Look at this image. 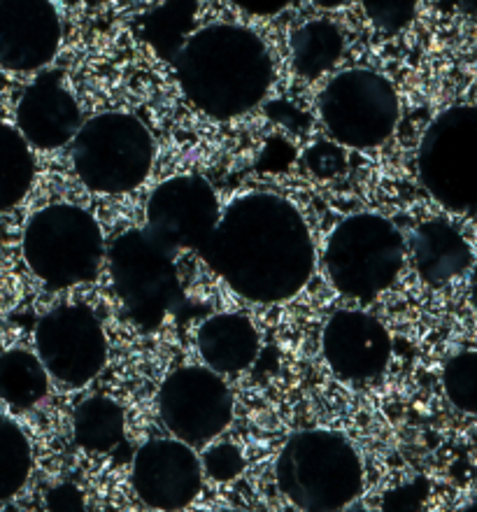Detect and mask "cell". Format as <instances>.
I'll return each instance as SVG.
<instances>
[{
	"instance_id": "10",
	"label": "cell",
	"mask_w": 477,
	"mask_h": 512,
	"mask_svg": "<svg viewBox=\"0 0 477 512\" xmlns=\"http://www.w3.org/2000/svg\"><path fill=\"white\" fill-rule=\"evenodd\" d=\"M35 354L56 382L68 389H82L103 371L108 338L94 310L66 303L40 317L35 326Z\"/></svg>"
},
{
	"instance_id": "19",
	"label": "cell",
	"mask_w": 477,
	"mask_h": 512,
	"mask_svg": "<svg viewBox=\"0 0 477 512\" xmlns=\"http://www.w3.org/2000/svg\"><path fill=\"white\" fill-rule=\"evenodd\" d=\"M291 66L305 80H317L338 66L345 52V38L331 21L315 19L296 28L289 42Z\"/></svg>"
},
{
	"instance_id": "30",
	"label": "cell",
	"mask_w": 477,
	"mask_h": 512,
	"mask_svg": "<svg viewBox=\"0 0 477 512\" xmlns=\"http://www.w3.org/2000/svg\"><path fill=\"white\" fill-rule=\"evenodd\" d=\"M231 3L254 17H275L284 7H289L291 0H231Z\"/></svg>"
},
{
	"instance_id": "36",
	"label": "cell",
	"mask_w": 477,
	"mask_h": 512,
	"mask_svg": "<svg viewBox=\"0 0 477 512\" xmlns=\"http://www.w3.org/2000/svg\"><path fill=\"white\" fill-rule=\"evenodd\" d=\"M215 512H242V510H236V508H222V510H215Z\"/></svg>"
},
{
	"instance_id": "18",
	"label": "cell",
	"mask_w": 477,
	"mask_h": 512,
	"mask_svg": "<svg viewBox=\"0 0 477 512\" xmlns=\"http://www.w3.org/2000/svg\"><path fill=\"white\" fill-rule=\"evenodd\" d=\"M412 261L426 284L440 287L464 275L473 263V250L466 238L443 219L417 226L410 240Z\"/></svg>"
},
{
	"instance_id": "27",
	"label": "cell",
	"mask_w": 477,
	"mask_h": 512,
	"mask_svg": "<svg viewBox=\"0 0 477 512\" xmlns=\"http://www.w3.org/2000/svg\"><path fill=\"white\" fill-rule=\"evenodd\" d=\"M426 499H429V480L415 478L389 489L382 496L380 512H422Z\"/></svg>"
},
{
	"instance_id": "28",
	"label": "cell",
	"mask_w": 477,
	"mask_h": 512,
	"mask_svg": "<svg viewBox=\"0 0 477 512\" xmlns=\"http://www.w3.org/2000/svg\"><path fill=\"white\" fill-rule=\"evenodd\" d=\"M305 161H308V166L322 177L338 175L340 170L345 168L343 152H340L336 145H331V142H319L317 147H312Z\"/></svg>"
},
{
	"instance_id": "25",
	"label": "cell",
	"mask_w": 477,
	"mask_h": 512,
	"mask_svg": "<svg viewBox=\"0 0 477 512\" xmlns=\"http://www.w3.org/2000/svg\"><path fill=\"white\" fill-rule=\"evenodd\" d=\"M203 473L212 482H233L245 471V454L233 443H215L203 454Z\"/></svg>"
},
{
	"instance_id": "9",
	"label": "cell",
	"mask_w": 477,
	"mask_h": 512,
	"mask_svg": "<svg viewBox=\"0 0 477 512\" xmlns=\"http://www.w3.org/2000/svg\"><path fill=\"white\" fill-rule=\"evenodd\" d=\"M319 115L338 145L373 149L391 138L401 117V103L387 77L354 68L326 84L319 96Z\"/></svg>"
},
{
	"instance_id": "6",
	"label": "cell",
	"mask_w": 477,
	"mask_h": 512,
	"mask_svg": "<svg viewBox=\"0 0 477 512\" xmlns=\"http://www.w3.org/2000/svg\"><path fill=\"white\" fill-rule=\"evenodd\" d=\"M175 252L147 229L124 231L110 247V275L126 315L154 331L184 303Z\"/></svg>"
},
{
	"instance_id": "13",
	"label": "cell",
	"mask_w": 477,
	"mask_h": 512,
	"mask_svg": "<svg viewBox=\"0 0 477 512\" xmlns=\"http://www.w3.org/2000/svg\"><path fill=\"white\" fill-rule=\"evenodd\" d=\"M203 461L177 438H156L133 459V489L140 503L159 512L189 508L203 489Z\"/></svg>"
},
{
	"instance_id": "22",
	"label": "cell",
	"mask_w": 477,
	"mask_h": 512,
	"mask_svg": "<svg viewBox=\"0 0 477 512\" xmlns=\"http://www.w3.org/2000/svg\"><path fill=\"white\" fill-rule=\"evenodd\" d=\"M35 180L33 147L17 126L0 122V212L24 201Z\"/></svg>"
},
{
	"instance_id": "20",
	"label": "cell",
	"mask_w": 477,
	"mask_h": 512,
	"mask_svg": "<svg viewBox=\"0 0 477 512\" xmlns=\"http://www.w3.org/2000/svg\"><path fill=\"white\" fill-rule=\"evenodd\" d=\"M45 364L31 350L12 347L0 354V401L14 410H31L49 391Z\"/></svg>"
},
{
	"instance_id": "24",
	"label": "cell",
	"mask_w": 477,
	"mask_h": 512,
	"mask_svg": "<svg viewBox=\"0 0 477 512\" xmlns=\"http://www.w3.org/2000/svg\"><path fill=\"white\" fill-rule=\"evenodd\" d=\"M443 387L454 408L477 415V350L459 352L447 361Z\"/></svg>"
},
{
	"instance_id": "17",
	"label": "cell",
	"mask_w": 477,
	"mask_h": 512,
	"mask_svg": "<svg viewBox=\"0 0 477 512\" xmlns=\"http://www.w3.org/2000/svg\"><path fill=\"white\" fill-rule=\"evenodd\" d=\"M196 345L205 366L219 375H236L247 371L259 357L261 336L252 319L238 312H222L201 324Z\"/></svg>"
},
{
	"instance_id": "11",
	"label": "cell",
	"mask_w": 477,
	"mask_h": 512,
	"mask_svg": "<svg viewBox=\"0 0 477 512\" xmlns=\"http://www.w3.org/2000/svg\"><path fill=\"white\" fill-rule=\"evenodd\" d=\"M159 417L173 438L191 447L205 445L231 424L233 394L212 368H177L159 389Z\"/></svg>"
},
{
	"instance_id": "23",
	"label": "cell",
	"mask_w": 477,
	"mask_h": 512,
	"mask_svg": "<svg viewBox=\"0 0 477 512\" xmlns=\"http://www.w3.org/2000/svg\"><path fill=\"white\" fill-rule=\"evenodd\" d=\"M33 471L28 436L10 417L0 415V503L14 499L26 487Z\"/></svg>"
},
{
	"instance_id": "5",
	"label": "cell",
	"mask_w": 477,
	"mask_h": 512,
	"mask_svg": "<svg viewBox=\"0 0 477 512\" xmlns=\"http://www.w3.org/2000/svg\"><path fill=\"white\" fill-rule=\"evenodd\" d=\"M405 240L382 215H352L331 231L324 268L333 289L347 298L370 301L401 275Z\"/></svg>"
},
{
	"instance_id": "12",
	"label": "cell",
	"mask_w": 477,
	"mask_h": 512,
	"mask_svg": "<svg viewBox=\"0 0 477 512\" xmlns=\"http://www.w3.org/2000/svg\"><path fill=\"white\" fill-rule=\"evenodd\" d=\"M219 219L222 210L212 184L201 175H177L149 196L145 229L170 252L201 254Z\"/></svg>"
},
{
	"instance_id": "15",
	"label": "cell",
	"mask_w": 477,
	"mask_h": 512,
	"mask_svg": "<svg viewBox=\"0 0 477 512\" xmlns=\"http://www.w3.org/2000/svg\"><path fill=\"white\" fill-rule=\"evenodd\" d=\"M322 352L338 378L366 382L384 373L391 336L380 319L361 310H340L324 326Z\"/></svg>"
},
{
	"instance_id": "34",
	"label": "cell",
	"mask_w": 477,
	"mask_h": 512,
	"mask_svg": "<svg viewBox=\"0 0 477 512\" xmlns=\"http://www.w3.org/2000/svg\"><path fill=\"white\" fill-rule=\"evenodd\" d=\"M343 512H375V510H368V508H363V506H350V508H345Z\"/></svg>"
},
{
	"instance_id": "37",
	"label": "cell",
	"mask_w": 477,
	"mask_h": 512,
	"mask_svg": "<svg viewBox=\"0 0 477 512\" xmlns=\"http://www.w3.org/2000/svg\"><path fill=\"white\" fill-rule=\"evenodd\" d=\"M7 512H12V510H7Z\"/></svg>"
},
{
	"instance_id": "32",
	"label": "cell",
	"mask_w": 477,
	"mask_h": 512,
	"mask_svg": "<svg viewBox=\"0 0 477 512\" xmlns=\"http://www.w3.org/2000/svg\"><path fill=\"white\" fill-rule=\"evenodd\" d=\"M461 12H477V0H452Z\"/></svg>"
},
{
	"instance_id": "31",
	"label": "cell",
	"mask_w": 477,
	"mask_h": 512,
	"mask_svg": "<svg viewBox=\"0 0 477 512\" xmlns=\"http://www.w3.org/2000/svg\"><path fill=\"white\" fill-rule=\"evenodd\" d=\"M310 3H315L317 7H324V10H336V7H343L345 3H350V0H310Z\"/></svg>"
},
{
	"instance_id": "8",
	"label": "cell",
	"mask_w": 477,
	"mask_h": 512,
	"mask_svg": "<svg viewBox=\"0 0 477 512\" xmlns=\"http://www.w3.org/2000/svg\"><path fill=\"white\" fill-rule=\"evenodd\" d=\"M417 175L445 210L477 215V105H457L433 119L419 142Z\"/></svg>"
},
{
	"instance_id": "2",
	"label": "cell",
	"mask_w": 477,
	"mask_h": 512,
	"mask_svg": "<svg viewBox=\"0 0 477 512\" xmlns=\"http://www.w3.org/2000/svg\"><path fill=\"white\" fill-rule=\"evenodd\" d=\"M184 96L215 119H233L256 108L273 84V59L254 31L212 24L191 35L175 56Z\"/></svg>"
},
{
	"instance_id": "26",
	"label": "cell",
	"mask_w": 477,
	"mask_h": 512,
	"mask_svg": "<svg viewBox=\"0 0 477 512\" xmlns=\"http://www.w3.org/2000/svg\"><path fill=\"white\" fill-rule=\"evenodd\" d=\"M363 12L384 33H398L415 17L417 0H361Z\"/></svg>"
},
{
	"instance_id": "7",
	"label": "cell",
	"mask_w": 477,
	"mask_h": 512,
	"mask_svg": "<svg viewBox=\"0 0 477 512\" xmlns=\"http://www.w3.org/2000/svg\"><path fill=\"white\" fill-rule=\"evenodd\" d=\"M154 140L138 117L103 112L84 122L73 140V168L96 194H128L147 180Z\"/></svg>"
},
{
	"instance_id": "14",
	"label": "cell",
	"mask_w": 477,
	"mask_h": 512,
	"mask_svg": "<svg viewBox=\"0 0 477 512\" xmlns=\"http://www.w3.org/2000/svg\"><path fill=\"white\" fill-rule=\"evenodd\" d=\"M61 47V17L52 0H0V68L38 73Z\"/></svg>"
},
{
	"instance_id": "33",
	"label": "cell",
	"mask_w": 477,
	"mask_h": 512,
	"mask_svg": "<svg viewBox=\"0 0 477 512\" xmlns=\"http://www.w3.org/2000/svg\"><path fill=\"white\" fill-rule=\"evenodd\" d=\"M471 303H473V312H475V322H477V282L473 284V291H471Z\"/></svg>"
},
{
	"instance_id": "16",
	"label": "cell",
	"mask_w": 477,
	"mask_h": 512,
	"mask_svg": "<svg viewBox=\"0 0 477 512\" xmlns=\"http://www.w3.org/2000/svg\"><path fill=\"white\" fill-rule=\"evenodd\" d=\"M17 128L33 149H59L75 140L82 128V112L63 84V73L45 70L28 84L17 103Z\"/></svg>"
},
{
	"instance_id": "35",
	"label": "cell",
	"mask_w": 477,
	"mask_h": 512,
	"mask_svg": "<svg viewBox=\"0 0 477 512\" xmlns=\"http://www.w3.org/2000/svg\"><path fill=\"white\" fill-rule=\"evenodd\" d=\"M459 512H477V503H471V506H466V508H461Z\"/></svg>"
},
{
	"instance_id": "4",
	"label": "cell",
	"mask_w": 477,
	"mask_h": 512,
	"mask_svg": "<svg viewBox=\"0 0 477 512\" xmlns=\"http://www.w3.org/2000/svg\"><path fill=\"white\" fill-rule=\"evenodd\" d=\"M21 254L35 280L49 289H70L96 280L105 259L103 231L80 205H45L26 222Z\"/></svg>"
},
{
	"instance_id": "29",
	"label": "cell",
	"mask_w": 477,
	"mask_h": 512,
	"mask_svg": "<svg viewBox=\"0 0 477 512\" xmlns=\"http://www.w3.org/2000/svg\"><path fill=\"white\" fill-rule=\"evenodd\" d=\"M47 512H84V494L80 487H75L73 482H61V485L52 487L45 496Z\"/></svg>"
},
{
	"instance_id": "3",
	"label": "cell",
	"mask_w": 477,
	"mask_h": 512,
	"mask_svg": "<svg viewBox=\"0 0 477 512\" xmlns=\"http://www.w3.org/2000/svg\"><path fill=\"white\" fill-rule=\"evenodd\" d=\"M284 499L303 512H343L361 496L363 466L343 433L310 429L284 443L275 464Z\"/></svg>"
},
{
	"instance_id": "21",
	"label": "cell",
	"mask_w": 477,
	"mask_h": 512,
	"mask_svg": "<svg viewBox=\"0 0 477 512\" xmlns=\"http://www.w3.org/2000/svg\"><path fill=\"white\" fill-rule=\"evenodd\" d=\"M73 436L82 450L112 452L126 436L124 408L108 396L84 398L73 412Z\"/></svg>"
},
{
	"instance_id": "1",
	"label": "cell",
	"mask_w": 477,
	"mask_h": 512,
	"mask_svg": "<svg viewBox=\"0 0 477 512\" xmlns=\"http://www.w3.org/2000/svg\"><path fill=\"white\" fill-rule=\"evenodd\" d=\"M201 256L245 301L282 303L310 282L315 240L296 205L256 191L226 205Z\"/></svg>"
}]
</instances>
